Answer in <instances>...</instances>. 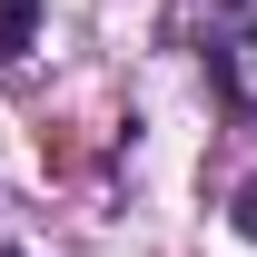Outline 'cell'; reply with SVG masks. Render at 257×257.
Segmentation results:
<instances>
[{
	"label": "cell",
	"mask_w": 257,
	"mask_h": 257,
	"mask_svg": "<svg viewBox=\"0 0 257 257\" xmlns=\"http://www.w3.org/2000/svg\"><path fill=\"white\" fill-rule=\"evenodd\" d=\"M208 79H218V99H227V109H257V20L208 30Z\"/></svg>",
	"instance_id": "6da1fadb"
},
{
	"label": "cell",
	"mask_w": 257,
	"mask_h": 257,
	"mask_svg": "<svg viewBox=\"0 0 257 257\" xmlns=\"http://www.w3.org/2000/svg\"><path fill=\"white\" fill-rule=\"evenodd\" d=\"M40 40V0H0V60H20Z\"/></svg>",
	"instance_id": "7a4b0ae2"
},
{
	"label": "cell",
	"mask_w": 257,
	"mask_h": 257,
	"mask_svg": "<svg viewBox=\"0 0 257 257\" xmlns=\"http://www.w3.org/2000/svg\"><path fill=\"white\" fill-rule=\"evenodd\" d=\"M237 237H257V178L237 188Z\"/></svg>",
	"instance_id": "3957f363"
}]
</instances>
